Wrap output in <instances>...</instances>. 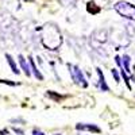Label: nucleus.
I'll list each match as a JSON object with an SVG mask.
<instances>
[{
    "instance_id": "obj_1",
    "label": "nucleus",
    "mask_w": 135,
    "mask_h": 135,
    "mask_svg": "<svg viewBox=\"0 0 135 135\" xmlns=\"http://www.w3.org/2000/svg\"><path fill=\"white\" fill-rule=\"evenodd\" d=\"M42 45L47 50H57L62 43L61 31L54 23H46L42 27Z\"/></svg>"
},
{
    "instance_id": "obj_2",
    "label": "nucleus",
    "mask_w": 135,
    "mask_h": 135,
    "mask_svg": "<svg viewBox=\"0 0 135 135\" xmlns=\"http://www.w3.org/2000/svg\"><path fill=\"white\" fill-rule=\"evenodd\" d=\"M115 11L123 18H126L128 20H135V6L128 3V2H118L114 6Z\"/></svg>"
},
{
    "instance_id": "obj_3",
    "label": "nucleus",
    "mask_w": 135,
    "mask_h": 135,
    "mask_svg": "<svg viewBox=\"0 0 135 135\" xmlns=\"http://www.w3.org/2000/svg\"><path fill=\"white\" fill-rule=\"evenodd\" d=\"M68 68L70 69V74H72V78H73V81L78 85H81L83 88H86L88 86V83L85 80V77L83 74V72L80 70V68H78L77 65H68Z\"/></svg>"
},
{
    "instance_id": "obj_4",
    "label": "nucleus",
    "mask_w": 135,
    "mask_h": 135,
    "mask_svg": "<svg viewBox=\"0 0 135 135\" xmlns=\"http://www.w3.org/2000/svg\"><path fill=\"white\" fill-rule=\"evenodd\" d=\"M76 130L77 131H91V132H97V134H100L101 132V130H100V127H97L96 124H86V123H77L76 124Z\"/></svg>"
},
{
    "instance_id": "obj_5",
    "label": "nucleus",
    "mask_w": 135,
    "mask_h": 135,
    "mask_svg": "<svg viewBox=\"0 0 135 135\" xmlns=\"http://www.w3.org/2000/svg\"><path fill=\"white\" fill-rule=\"evenodd\" d=\"M96 72H97V76H99V88L101 89L103 92H109V86L107 85V83H105V78H104V74H103V72H101V69H96Z\"/></svg>"
},
{
    "instance_id": "obj_6",
    "label": "nucleus",
    "mask_w": 135,
    "mask_h": 135,
    "mask_svg": "<svg viewBox=\"0 0 135 135\" xmlns=\"http://www.w3.org/2000/svg\"><path fill=\"white\" fill-rule=\"evenodd\" d=\"M28 64H30V70H32V74L35 76V78H38V80H43V74L38 70V68L35 65V61H34L32 55L28 57Z\"/></svg>"
},
{
    "instance_id": "obj_7",
    "label": "nucleus",
    "mask_w": 135,
    "mask_h": 135,
    "mask_svg": "<svg viewBox=\"0 0 135 135\" xmlns=\"http://www.w3.org/2000/svg\"><path fill=\"white\" fill-rule=\"evenodd\" d=\"M19 64H20V68L23 69L25 74H26L27 77H31V70H30V66H28L27 61L25 60V57H23L22 54H19Z\"/></svg>"
},
{
    "instance_id": "obj_8",
    "label": "nucleus",
    "mask_w": 135,
    "mask_h": 135,
    "mask_svg": "<svg viewBox=\"0 0 135 135\" xmlns=\"http://www.w3.org/2000/svg\"><path fill=\"white\" fill-rule=\"evenodd\" d=\"M95 37H99V38H95V39H97L100 43H104L108 38V32L105 30H99V31L95 32Z\"/></svg>"
},
{
    "instance_id": "obj_9",
    "label": "nucleus",
    "mask_w": 135,
    "mask_h": 135,
    "mask_svg": "<svg viewBox=\"0 0 135 135\" xmlns=\"http://www.w3.org/2000/svg\"><path fill=\"white\" fill-rule=\"evenodd\" d=\"M6 58H7V62H8V65H9V68H11V70H12L15 74H19L20 72H19V69H18V66H16V64H15V61H14V58L11 57L9 54H6Z\"/></svg>"
},
{
    "instance_id": "obj_10",
    "label": "nucleus",
    "mask_w": 135,
    "mask_h": 135,
    "mask_svg": "<svg viewBox=\"0 0 135 135\" xmlns=\"http://www.w3.org/2000/svg\"><path fill=\"white\" fill-rule=\"evenodd\" d=\"M86 11L89 14H97V12H100V7H97L96 6V3L95 2H89L88 4H86Z\"/></svg>"
},
{
    "instance_id": "obj_11",
    "label": "nucleus",
    "mask_w": 135,
    "mask_h": 135,
    "mask_svg": "<svg viewBox=\"0 0 135 135\" xmlns=\"http://www.w3.org/2000/svg\"><path fill=\"white\" fill-rule=\"evenodd\" d=\"M122 60H123V65H124V72L130 73V72H131V70H130V62H131L130 55H128V54H124Z\"/></svg>"
},
{
    "instance_id": "obj_12",
    "label": "nucleus",
    "mask_w": 135,
    "mask_h": 135,
    "mask_svg": "<svg viewBox=\"0 0 135 135\" xmlns=\"http://www.w3.org/2000/svg\"><path fill=\"white\" fill-rule=\"evenodd\" d=\"M47 96H49V97H51V99H54L55 101H60V100H61V99L64 97L62 95H57V93H53L51 91H47Z\"/></svg>"
},
{
    "instance_id": "obj_13",
    "label": "nucleus",
    "mask_w": 135,
    "mask_h": 135,
    "mask_svg": "<svg viewBox=\"0 0 135 135\" xmlns=\"http://www.w3.org/2000/svg\"><path fill=\"white\" fill-rule=\"evenodd\" d=\"M120 76L123 77V80H124V81H126V85H127V88H128V89H130V91H131V85H130V78L127 77V74H126V72H124V70H123V72L120 73Z\"/></svg>"
},
{
    "instance_id": "obj_14",
    "label": "nucleus",
    "mask_w": 135,
    "mask_h": 135,
    "mask_svg": "<svg viewBox=\"0 0 135 135\" xmlns=\"http://www.w3.org/2000/svg\"><path fill=\"white\" fill-rule=\"evenodd\" d=\"M61 2V4L62 6H65V7H69V6H73L77 0H60Z\"/></svg>"
},
{
    "instance_id": "obj_15",
    "label": "nucleus",
    "mask_w": 135,
    "mask_h": 135,
    "mask_svg": "<svg viewBox=\"0 0 135 135\" xmlns=\"http://www.w3.org/2000/svg\"><path fill=\"white\" fill-rule=\"evenodd\" d=\"M112 76H114V78H115V81H116V83L120 81V74H119L118 69H112Z\"/></svg>"
},
{
    "instance_id": "obj_16",
    "label": "nucleus",
    "mask_w": 135,
    "mask_h": 135,
    "mask_svg": "<svg viewBox=\"0 0 135 135\" xmlns=\"http://www.w3.org/2000/svg\"><path fill=\"white\" fill-rule=\"evenodd\" d=\"M0 84H6V85H11V86H15L16 85V83L9 81V80H3V78H0Z\"/></svg>"
},
{
    "instance_id": "obj_17",
    "label": "nucleus",
    "mask_w": 135,
    "mask_h": 135,
    "mask_svg": "<svg viewBox=\"0 0 135 135\" xmlns=\"http://www.w3.org/2000/svg\"><path fill=\"white\" fill-rule=\"evenodd\" d=\"M31 134H32V135H45V132H43L42 130H39V128H32Z\"/></svg>"
},
{
    "instance_id": "obj_18",
    "label": "nucleus",
    "mask_w": 135,
    "mask_h": 135,
    "mask_svg": "<svg viewBox=\"0 0 135 135\" xmlns=\"http://www.w3.org/2000/svg\"><path fill=\"white\" fill-rule=\"evenodd\" d=\"M115 62H116V65L119 68H122V58L119 57V55H116V57H115Z\"/></svg>"
},
{
    "instance_id": "obj_19",
    "label": "nucleus",
    "mask_w": 135,
    "mask_h": 135,
    "mask_svg": "<svg viewBox=\"0 0 135 135\" xmlns=\"http://www.w3.org/2000/svg\"><path fill=\"white\" fill-rule=\"evenodd\" d=\"M126 27H127V31H130V30H131V35H134V32H135V28H134V26H132V25H127Z\"/></svg>"
},
{
    "instance_id": "obj_20",
    "label": "nucleus",
    "mask_w": 135,
    "mask_h": 135,
    "mask_svg": "<svg viewBox=\"0 0 135 135\" xmlns=\"http://www.w3.org/2000/svg\"><path fill=\"white\" fill-rule=\"evenodd\" d=\"M12 131H14V132H16L18 135H25L23 130H20V128H12Z\"/></svg>"
},
{
    "instance_id": "obj_21",
    "label": "nucleus",
    "mask_w": 135,
    "mask_h": 135,
    "mask_svg": "<svg viewBox=\"0 0 135 135\" xmlns=\"http://www.w3.org/2000/svg\"><path fill=\"white\" fill-rule=\"evenodd\" d=\"M0 135H8V131L7 130H0Z\"/></svg>"
},
{
    "instance_id": "obj_22",
    "label": "nucleus",
    "mask_w": 135,
    "mask_h": 135,
    "mask_svg": "<svg viewBox=\"0 0 135 135\" xmlns=\"http://www.w3.org/2000/svg\"><path fill=\"white\" fill-rule=\"evenodd\" d=\"M25 2H32V0H25Z\"/></svg>"
},
{
    "instance_id": "obj_23",
    "label": "nucleus",
    "mask_w": 135,
    "mask_h": 135,
    "mask_svg": "<svg viewBox=\"0 0 135 135\" xmlns=\"http://www.w3.org/2000/svg\"><path fill=\"white\" fill-rule=\"evenodd\" d=\"M54 135H61V134H54Z\"/></svg>"
}]
</instances>
